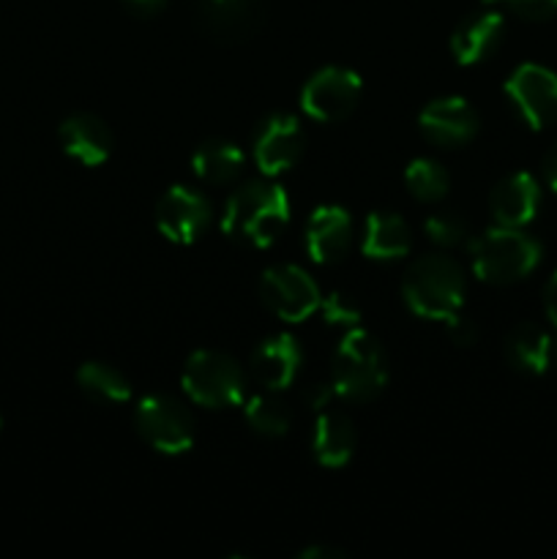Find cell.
<instances>
[{
    "label": "cell",
    "mask_w": 557,
    "mask_h": 559,
    "mask_svg": "<svg viewBox=\"0 0 557 559\" xmlns=\"http://www.w3.org/2000/svg\"><path fill=\"white\" fill-rule=\"evenodd\" d=\"M289 224V200L284 189L271 180H251L227 200L222 229L246 246L268 249L282 238Z\"/></svg>",
    "instance_id": "6da1fadb"
},
{
    "label": "cell",
    "mask_w": 557,
    "mask_h": 559,
    "mask_svg": "<svg viewBox=\"0 0 557 559\" xmlns=\"http://www.w3.org/2000/svg\"><path fill=\"white\" fill-rule=\"evenodd\" d=\"M467 278L459 262L442 254H426L407 267L402 278L404 304L420 320L446 322L464 306Z\"/></svg>",
    "instance_id": "7a4b0ae2"
},
{
    "label": "cell",
    "mask_w": 557,
    "mask_h": 559,
    "mask_svg": "<svg viewBox=\"0 0 557 559\" xmlns=\"http://www.w3.org/2000/svg\"><path fill=\"white\" fill-rule=\"evenodd\" d=\"M541 254L544 249L533 235L513 227H500V224L495 229H486L470 243L475 276L486 284H497V287L530 276L538 267Z\"/></svg>",
    "instance_id": "3957f363"
},
{
    "label": "cell",
    "mask_w": 557,
    "mask_h": 559,
    "mask_svg": "<svg viewBox=\"0 0 557 559\" xmlns=\"http://www.w3.org/2000/svg\"><path fill=\"white\" fill-rule=\"evenodd\" d=\"M386 382L388 366L380 342L371 333L353 328L333 353L331 385L336 388V396L347 402H371L380 396Z\"/></svg>",
    "instance_id": "277c9868"
},
{
    "label": "cell",
    "mask_w": 557,
    "mask_h": 559,
    "mask_svg": "<svg viewBox=\"0 0 557 559\" xmlns=\"http://www.w3.org/2000/svg\"><path fill=\"white\" fill-rule=\"evenodd\" d=\"M183 393L200 407L222 409L244 402L246 374L238 360L218 349H200L191 355L180 377Z\"/></svg>",
    "instance_id": "5b68a950"
},
{
    "label": "cell",
    "mask_w": 557,
    "mask_h": 559,
    "mask_svg": "<svg viewBox=\"0 0 557 559\" xmlns=\"http://www.w3.org/2000/svg\"><path fill=\"white\" fill-rule=\"evenodd\" d=\"M134 424L142 440L167 456H180L194 445V418L186 404L173 396L156 393V396L142 399L137 404Z\"/></svg>",
    "instance_id": "8992f818"
},
{
    "label": "cell",
    "mask_w": 557,
    "mask_h": 559,
    "mask_svg": "<svg viewBox=\"0 0 557 559\" xmlns=\"http://www.w3.org/2000/svg\"><path fill=\"white\" fill-rule=\"evenodd\" d=\"M260 298L284 322H304L320 309L322 295L315 278L298 265H273L262 273Z\"/></svg>",
    "instance_id": "52a82bcc"
},
{
    "label": "cell",
    "mask_w": 557,
    "mask_h": 559,
    "mask_svg": "<svg viewBox=\"0 0 557 559\" xmlns=\"http://www.w3.org/2000/svg\"><path fill=\"white\" fill-rule=\"evenodd\" d=\"M506 96L530 129L557 123V74L538 63H524L506 80Z\"/></svg>",
    "instance_id": "ba28073f"
},
{
    "label": "cell",
    "mask_w": 557,
    "mask_h": 559,
    "mask_svg": "<svg viewBox=\"0 0 557 559\" xmlns=\"http://www.w3.org/2000/svg\"><path fill=\"white\" fill-rule=\"evenodd\" d=\"M364 85L355 71L342 69V66H328L317 71L300 91V107L309 118L320 123H333L342 120L358 107V98Z\"/></svg>",
    "instance_id": "9c48e42d"
},
{
    "label": "cell",
    "mask_w": 557,
    "mask_h": 559,
    "mask_svg": "<svg viewBox=\"0 0 557 559\" xmlns=\"http://www.w3.org/2000/svg\"><path fill=\"white\" fill-rule=\"evenodd\" d=\"M300 153H304V129L295 115L276 112L262 120L254 134V162L265 178L293 169Z\"/></svg>",
    "instance_id": "30bf717a"
},
{
    "label": "cell",
    "mask_w": 557,
    "mask_h": 559,
    "mask_svg": "<svg viewBox=\"0 0 557 559\" xmlns=\"http://www.w3.org/2000/svg\"><path fill=\"white\" fill-rule=\"evenodd\" d=\"M211 224V205L200 191L173 186L156 205V227L167 240L189 246Z\"/></svg>",
    "instance_id": "8fae6325"
},
{
    "label": "cell",
    "mask_w": 557,
    "mask_h": 559,
    "mask_svg": "<svg viewBox=\"0 0 557 559\" xmlns=\"http://www.w3.org/2000/svg\"><path fill=\"white\" fill-rule=\"evenodd\" d=\"M202 31L218 44H240L260 31V0H194Z\"/></svg>",
    "instance_id": "7c38bea8"
},
{
    "label": "cell",
    "mask_w": 557,
    "mask_h": 559,
    "mask_svg": "<svg viewBox=\"0 0 557 559\" xmlns=\"http://www.w3.org/2000/svg\"><path fill=\"white\" fill-rule=\"evenodd\" d=\"M418 129L431 145L459 147L478 134V115L459 96L435 98L418 115Z\"/></svg>",
    "instance_id": "4fadbf2b"
},
{
    "label": "cell",
    "mask_w": 557,
    "mask_h": 559,
    "mask_svg": "<svg viewBox=\"0 0 557 559\" xmlns=\"http://www.w3.org/2000/svg\"><path fill=\"white\" fill-rule=\"evenodd\" d=\"M306 254L317 265H333L353 246V218L344 207L322 205L309 216L304 229Z\"/></svg>",
    "instance_id": "5bb4252c"
},
{
    "label": "cell",
    "mask_w": 557,
    "mask_h": 559,
    "mask_svg": "<svg viewBox=\"0 0 557 559\" xmlns=\"http://www.w3.org/2000/svg\"><path fill=\"white\" fill-rule=\"evenodd\" d=\"M541 205L538 180L530 173H513L502 178L489 194V211L500 227L522 229L535 218Z\"/></svg>",
    "instance_id": "9a60e30c"
},
{
    "label": "cell",
    "mask_w": 557,
    "mask_h": 559,
    "mask_svg": "<svg viewBox=\"0 0 557 559\" xmlns=\"http://www.w3.org/2000/svg\"><path fill=\"white\" fill-rule=\"evenodd\" d=\"M60 145L74 162L85 164V167H98L112 153L115 136L98 115L76 112L60 123Z\"/></svg>",
    "instance_id": "2e32d148"
},
{
    "label": "cell",
    "mask_w": 557,
    "mask_h": 559,
    "mask_svg": "<svg viewBox=\"0 0 557 559\" xmlns=\"http://www.w3.org/2000/svg\"><path fill=\"white\" fill-rule=\"evenodd\" d=\"M300 364H304V349L293 333H278V336L265 338L251 358L254 377L268 391H284L287 385H293Z\"/></svg>",
    "instance_id": "e0dca14e"
},
{
    "label": "cell",
    "mask_w": 557,
    "mask_h": 559,
    "mask_svg": "<svg viewBox=\"0 0 557 559\" xmlns=\"http://www.w3.org/2000/svg\"><path fill=\"white\" fill-rule=\"evenodd\" d=\"M502 33H506V20L500 11H481L467 16L451 36L453 58L462 66L484 63L500 49Z\"/></svg>",
    "instance_id": "ac0fdd59"
},
{
    "label": "cell",
    "mask_w": 557,
    "mask_h": 559,
    "mask_svg": "<svg viewBox=\"0 0 557 559\" xmlns=\"http://www.w3.org/2000/svg\"><path fill=\"white\" fill-rule=\"evenodd\" d=\"M355 445H358V435L347 415L333 413V409L317 415L315 435H311V451H315L317 464L331 469L344 467L353 459Z\"/></svg>",
    "instance_id": "d6986e66"
},
{
    "label": "cell",
    "mask_w": 557,
    "mask_h": 559,
    "mask_svg": "<svg viewBox=\"0 0 557 559\" xmlns=\"http://www.w3.org/2000/svg\"><path fill=\"white\" fill-rule=\"evenodd\" d=\"M413 246L407 222L396 213L375 211L364 227V254L371 260H402Z\"/></svg>",
    "instance_id": "ffe728a7"
},
{
    "label": "cell",
    "mask_w": 557,
    "mask_h": 559,
    "mask_svg": "<svg viewBox=\"0 0 557 559\" xmlns=\"http://www.w3.org/2000/svg\"><path fill=\"white\" fill-rule=\"evenodd\" d=\"M506 358L522 374H544L552 364L549 333L533 322H522L508 333Z\"/></svg>",
    "instance_id": "44dd1931"
},
{
    "label": "cell",
    "mask_w": 557,
    "mask_h": 559,
    "mask_svg": "<svg viewBox=\"0 0 557 559\" xmlns=\"http://www.w3.org/2000/svg\"><path fill=\"white\" fill-rule=\"evenodd\" d=\"M191 167H194L197 178L213 186H227L235 178H240L246 167V156L240 153L238 145L227 140H208L191 156Z\"/></svg>",
    "instance_id": "7402d4cb"
},
{
    "label": "cell",
    "mask_w": 557,
    "mask_h": 559,
    "mask_svg": "<svg viewBox=\"0 0 557 559\" xmlns=\"http://www.w3.org/2000/svg\"><path fill=\"white\" fill-rule=\"evenodd\" d=\"M76 385L85 396H91L93 402H104V404H120L129 402L131 396V385L118 369L107 364H98V360H91V364L82 366L76 371Z\"/></svg>",
    "instance_id": "603a6c76"
},
{
    "label": "cell",
    "mask_w": 557,
    "mask_h": 559,
    "mask_svg": "<svg viewBox=\"0 0 557 559\" xmlns=\"http://www.w3.org/2000/svg\"><path fill=\"white\" fill-rule=\"evenodd\" d=\"M246 424L262 437H284L293 426V413H289L287 402L276 396V391L257 393L246 402Z\"/></svg>",
    "instance_id": "cb8c5ba5"
},
{
    "label": "cell",
    "mask_w": 557,
    "mask_h": 559,
    "mask_svg": "<svg viewBox=\"0 0 557 559\" xmlns=\"http://www.w3.org/2000/svg\"><path fill=\"white\" fill-rule=\"evenodd\" d=\"M404 183L407 191L418 202H440L448 194V173L442 169V164L431 162V158H415L407 164V173H404Z\"/></svg>",
    "instance_id": "d4e9b609"
},
{
    "label": "cell",
    "mask_w": 557,
    "mask_h": 559,
    "mask_svg": "<svg viewBox=\"0 0 557 559\" xmlns=\"http://www.w3.org/2000/svg\"><path fill=\"white\" fill-rule=\"evenodd\" d=\"M424 229L426 238L442 249H457L470 240V227L459 213H435V216L426 218Z\"/></svg>",
    "instance_id": "484cf974"
},
{
    "label": "cell",
    "mask_w": 557,
    "mask_h": 559,
    "mask_svg": "<svg viewBox=\"0 0 557 559\" xmlns=\"http://www.w3.org/2000/svg\"><path fill=\"white\" fill-rule=\"evenodd\" d=\"M322 317H325L328 325H342V328H355L360 320V309L353 298L342 293H331L328 298H322L320 304Z\"/></svg>",
    "instance_id": "4316f807"
},
{
    "label": "cell",
    "mask_w": 557,
    "mask_h": 559,
    "mask_svg": "<svg viewBox=\"0 0 557 559\" xmlns=\"http://www.w3.org/2000/svg\"><path fill=\"white\" fill-rule=\"evenodd\" d=\"M484 3H500L508 11L530 22H544L557 14V0H484Z\"/></svg>",
    "instance_id": "83f0119b"
},
{
    "label": "cell",
    "mask_w": 557,
    "mask_h": 559,
    "mask_svg": "<svg viewBox=\"0 0 557 559\" xmlns=\"http://www.w3.org/2000/svg\"><path fill=\"white\" fill-rule=\"evenodd\" d=\"M446 331L448 338H451L457 347H470V344L478 342V328H475V322H470L467 317H462V311H459L457 317H451V320H446Z\"/></svg>",
    "instance_id": "f1b7e54d"
},
{
    "label": "cell",
    "mask_w": 557,
    "mask_h": 559,
    "mask_svg": "<svg viewBox=\"0 0 557 559\" xmlns=\"http://www.w3.org/2000/svg\"><path fill=\"white\" fill-rule=\"evenodd\" d=\"M306 399V407L311 409V413H325V409H331V402L336 399V388L331 385V382H315V385L306 388L304 393Z\"/></svg>",
    "instance_id": "f546056e"
},
{
    "label": "cell",
    "mask_w": 557,
    "mask_h": 559,
    "mask_svg": "<svg viewBox=\"0 0 557 559\" xmlns=\"http://www.w3.org/2000/svg\"><path fill=\"white\" fill-rule=\"evenodd\" d=\"M123 5L134 16H156L167 9V0H123Z\"/></svg>",
    "instance_id": "4dcf8cb0"
},
{
    "label": "cell",
    "mask_w": 557,
    "mask_h": 559,
    "mask_svg": "<svg viewBox=\"0 0 557 559\" xmlns=\"http://www.w3.org/2000/svg\"><path fill=\"white\" fill-rule=\"evenodd\" d=\"M300 559H344L347 557V551L339 549V546H331V544H315V546H306V549L298 551Z\"/></svg>",
    "instance_id": "1f68e13d"
},
{
    "label": "cell",
    "mask_w": 557,
    "mask_h": 559,
    "mask_svg": "<svg viewBox=\"0 0 557 559\" xmlns=\"http://www.w3.org/2000/svg\"><path fill=\"white\" fill-rule=\"evenodd\" d=\"M544 309H546V317L552 320V325L557 328V271L544 289Z\"/></svg>",
    "instance_id": "d6a6232c"
},
{
    "label": "cell",
    "mask_w": 557,
    "mask_h": 559,
    "mask_svg": "<svg viewBox=\"0 0 557 559\" xmlns=\"http://www.w3.org/2000/svg\"><path fill=\"white\" fill-rule=\"evenodd\" d=\"M544 180L552 191H557V142L544 156Z\"/></svg>",
    "instance_id": "836d02e7"
},
{
    "label": "cell",
    "mask_w": 557,
    "mask_h": 559,
    "mask_svg": "<svg viewBox=\"0 0 557 559\" xmlns=\"http://www.w3.org/2000/svg\"><path fill=\"white\" fill-rule=\"evenodd\" d=\"M549 344H552V364H557V328L549 333Z\"/></svg>",
    "instance_id": "e575fe53"
},
{
    "label": "cell",
    "mask_w": 557,
    "mask_h": 559,
    "mask_svg": "<svg viewBox=\"0 0 557 559\" xmlns=\"http://www.w3.org/2000/svg\"><path fill=\"white\" fill-rule=\"evenodd\" d=\"M0 426H3V418H0Z\"/></svg>",
    "instance_id": "d590c367"
}]
</instances>
